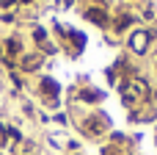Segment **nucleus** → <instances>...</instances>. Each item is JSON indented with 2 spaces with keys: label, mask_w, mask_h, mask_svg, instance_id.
<instances>
[{
  "label": "nucleus",
  "mask_w": 157,
  "mask_h": 155,
  "mask_svg": "<svg viewBox=\"0 0 157 155\" xmlns=\"http://www.w3.org/2000/svg\"><path fill=\"white\" fill-rule=\"evenodd\" d=\"M121 92H124L127 100H141V97L146 94V83H144V80H130V83L121 86Z\"/></svg>",
  "instance_id": "1"
},
{
  "label": "nucleus",
  "mask_w": 157,
  "mask_h": 155,
  "mask_svg": "<svg viewBox=\"0 0 157 155\" xmlns=\"http://www.w3.org/2000/svg\"><path fill=\"white\" fill-rule=\"evenodd\" d=\"M146 44H149V33H146V31H135L132 39H130V47H132L135 53H144Z\"/></svg>",
  "instance_id": "2"
},
{
  "label": "nucleus",
  "mask_w": 157,
  "mask_h": 155,
  "mask_svg": "<svg viewBox=\"0 0 157 155\" xmlns=\"http://www.w3.org/2000/svg\"><path fill=\"white\" fill-rule=\"evenodd\" d=\"M88 19H97L99 25H105V14H102V11H97V8H94V11H88Z\"/></svg>",
  "instance_id": "3"
},
{
  "label": "nucleus",
  "mask_w": 157,
  "mask_h": 155,
  "mask_svg": "<svg viewBox=\"0 0 157 155\" xmlns=\"http://www.w3.org/2000/svg\"><path fill=\"white\" fill-rule=\"evenodd\" d=\"M44 89H47V92H52V94H55V92H58V83H52V80H44Z\"/></svg>",
  "instance_id": "4"
}]
</instances>
